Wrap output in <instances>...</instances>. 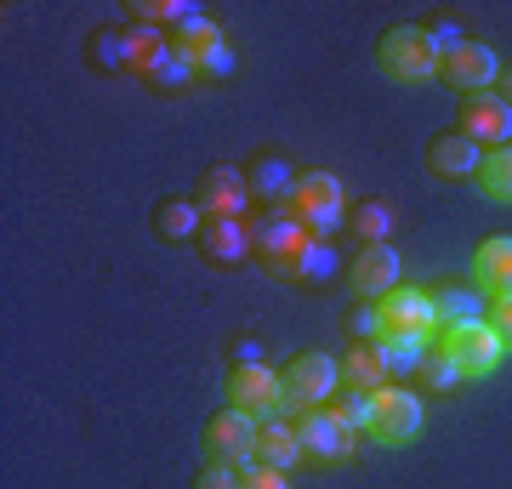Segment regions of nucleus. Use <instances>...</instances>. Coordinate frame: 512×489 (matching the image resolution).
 Returning a JSON list of instances; mask_svg holds the SVG:
<instances>
[{
    "label": "nucleus",
    "instance_id": "obj_18",
    "mask_svg": "<svg viewBox=\"0 0 512 489\" xmlns=\"http://www.w3.org/2000/svg\"><path fill=\"white\" fill-rule=\"evenodd\" d=\"M427 296H433V313H439V330L478 325V319L490 313V296H484L478 285H456V279H450V285H433Z\"/></svg>",
    "mask_w": 512,
    "mask_h": 489
},
{
    "label": "nucleus",
    "instance_id": "obj_11",
    "mask_svg": "<svg viewBox=\"0 0 512 489\" xmlns=\"http://www.w3.org/2000/svg\"><path fill=\"white\" fill-rule=\"evenodd\" d=\"M370 433H376V444H410L421 433V393H410V387H382L376 393Z\"/></svg>",
    "mask_w": 512,
    "mask_h": 489
},
{
    "label": "nucleus",
    "instance_id": "obj_35",
    "mask_svg": "<svg viewBox=\"0 0 512 489\" xmlns=\"http://www.w3.org/2000/svg\"><path fill=\"white\" fill-rule=\"evenodd\" d=\"M348 330H353V342L376 347V342L387 336V313H382V302H359V308H353V319H348Z\"/></svg>",
    "mask_w": 512,
    "mask_h": 489
},
{
    "label": "nucleus",
    "instance_id": "obj_21",
    "mask_svg": "<svg viewBox=\"0 0 512 489\" xmlns=\"http://www.w3.org/2000/svg\"><path fill=\"white\" fill-rule=\"evenodd\" d=\"M382 313H387V330H439V313H433V296L427 290H387L382 296Z\"/></svg>",
    "mask_w": 512,
    "mask_h": 489
},
{
    "label": "nucleus",
    "instance_id": "obj_38",
    "mask_svg": "<svg viewBox=\"0 0 512 489\" xmlns=\"http://www.w3.org/2000/svg\"><path fill=\"white\" fill-rule=\"evenodd\" d=\"M484 319H490V330L501 336V347L512 353V302H490V313H484Z\"/></svg>",
    "mask_w": 512,
    "mask_h": 489
},
{
    "label": "nucleus",
    "instance_id": "obj_17",
    "mask_svg": "<svg viewBox=\"0 0 512 489\" xmlns=\"http://www.w3.org/2000/svg\"><path fill=\"white\" fill-rule=\"evenodd\" d=\"M296 177H302V171H296V165L285 160V154H274V148H268V154H256V160L245 165V182H251V200H268V211H274V205H291Z\"/></svg>",
    "mask_w": 512,
    "mask_h": 489
},
{
    "label": "nucleus",
    "instance_id": "obj_3",
    "mask_svg": "<svg viewBox=\"0 0 512 489\" xmlns=\"http://www.w3.org/2000/svg\"><path fill=\"white\" fill-rule=\"evenodd\" d=\"M251 245L274 279H296V262L308 251V228L291 217V205H274L268 217H251Z\"/></svg>",
    "mask_w": 512,
    "mask_h": 489
},
{
    "label": "nucleus",
    "instance_id": "obj_20",
    "mask_svg": "<svg viewBox=\"0 0 512 489\" xmlns=\"http://www.w3.org/2000/svg\"><path fill=\"white\" fill-rule=\"evenodd\" d=\"M376 353H382L387 376H416L421 359L433 353V330H387L382 342H376Z\"/></svg>",
    "mask_w": 512,
    "mask_h": 489
},
{
    "label": "nucleus",
    "instance_id": "obj_31",
    "mask_svg": "<svg viewBox=\"0 0 512 489\" xmlns=\"http://www.w3.org/2000/svg\"><path fill=\"white\" fill-rule=\"evenodd\" d=\"M421 387H427V393H450V387H461V364L450 359V353H444V347H433V353H427V359H421Z\"/></svg>",
    "mask_w": 512,
    "mask_h": 489
},
{
    "label": "nucleus",
    "instance_id": "obj_33",
    "mask_svg": "<svg viewBox=\"0 0 512 489\" xmlns=\"http://www.w3.org/2000/svg\"><path fill=\"white\" fill-rule=\"evenodd\" d=\"M86 57H92L97 69H126V29H92Z\"/></svg>",
    "mask_w": 512,
    "mask_h": 489
},
{
    "label": "nucleus",
    "instance_id": "obj_6",
    "mask_svg": "<svg viewBox=\"0 0 512 489\" xmlns=\"http://www.w3.org/2000/svg\"><path fill=\"white\" fill-rule=\"evenodd\" d=\"M256 433H262V421L228 404V410H217V416L205 421V455H211V461H222V467L245 472L256 461Z\"/></svg>",
    "mask_w": 512,
    "mask_h": 489
},
{
    "label": "nucleus",
    "instance_id": "obj_14",
    "mask_svg": "<svg viewBox=\"0 0 512 489\" xmlns=\"http://www.w3.org/2000/svg\"><path fill=\"white\" fill-rule=\"evenodd\" d=\"M348 285L359 302H382L387 290H399V251L393 245H365V251L353 256Z\"/></svg>",
    "mask_w": 512,
    "mask_h": 489
},
{
    "label": "nucleus",
    "instance_id": "obj_23",
    "mask_svg": "<svg viewBox=\"0 0 512 489\" xmlns=\"http://www.w3.org/2000/svg\"><path fill=\"white\" fill-rule=\"evenodd\" d=\"M342 387H353V393H382L387 387V364L376 347L365 342H353V353L342 359Z\"/></svg>",
    "mask_w": 512,
    "mask_h": 489
},
{
    "label": "nucleus",
    "instance_id": "obj_22",
    "mask_svg": "<svg viewBox=\"0 0 512 489\" xmlns=\"http://www.w3.org/2000/svg\"><path fill=\"white\" fill-rule=\"evenodd\" d=\"M165 52H171V35H165V29H148V23H131L126 29V74L148 80Z\"/></svg>",
    "mask_w": 512,
    "mask_h": 489
},
{
    "label": "nucleus",
    "instance_id": "obj_41",
    "mask_svg": "<svg viewBox=\"0 0 512 489\" xmlns=\"http://www.w3.org/2000/svg\"><path fill=\"white\" fill-rule=\"evenodd\" d=\"M490 302H512V273H507V279H501V285L490 290Z\"/></svg>",
    "mask_w": 512,
    "mask_h": 489
},
{
    "label": "nucleus",
    "instance_id": "obj_40",
    "mask_svg": "<svg viewBox=\"0 0 512 489\" xmlns=\"http://www.w3.org/2000/svg\"><path fill=\"white\" fill-rule=\"evenodd\" d=\"M495 97L512 109V69H501V80H495Z\"/></svg>",
    "mask_w": 512,
    "mask_h": 489
},
{
    "label": "nucleus",
    "instance_id": "obj_2",
    "mask_svg": "<svg viewBox=\"0 0 512 489\" xmlns=\"http://www.w3.org/2000/svg\"><path fill=\"white\" fill-rule=\"evenodd\" d=\"M376 69H382L387 80H399V86H421V80H439V52L427 46L421 23H399V29H387L382 46H376Z\"/></svg>",
    "mask_w": 512,
    "mask_h": 489
},
{
    "label": "nucleus",
    "instance_id": "obj_4",
    "mask_svg": "<svg viewBox=\"0 0 512 489\" xmlns=\"http://www.w3.org/2000/svg\"><path fill=\"white\" fill-rule=\"evenodd\" d=\"M342 393V364H330V353H296L285 364V410H325Z\"/></svg>",
    "mask_w": 512,
    "mask_h": 489
},
{
    "label": "nucleus",
    "instance_id": "obj_15",
    "mask_svg": "<svg viewBox=\"0 0 512 489\" xmlns=\"http://www.w3.org/2000/svg\"><path fill=\"white\" fill-rule=\"evenodd\" d=\"M478 165H484V148L473 137H461V131H444V137L427 143V171L439 182H467L478 177Z\"/></svg>",
    "mask_w": 512,
    "mask_h": 489
},
{
    "label": "nucleus",
    "instance_id": "obj_16",
    "mask_svg": "<svg viewBox=\"0 0 512 489\" xmlns=\"http://www.w3.org/2000/svg\"><path fill=\"white\" fill-rule=\"evenodd\" d=\"M200 251H205V262H217V268H239V262L256 251V245H251V217L205 222V228H200Z\"/></svg>",
    "mask_w": 512,
    "mask_h": 489
},
{
    "label": "nucleus",
    "instance_id": "obj_7",
    "mask_svg": "<svg viewBox=\"0 0 512 489\" xmlns=\"http://www.w3.org/2000/svg\"><path fill=\"white\" fill-rule=\"evenodd\" d=\"M444 353L461 364V376L478 381V376H495L501 370V359H507V347H501V336L490 330V319H478V325H456L444 330Z\"/></svg>",
    "mask_w": 512,
    "mask_h": 489
},
{
    "label": "nucleus",
    "instance_id": "obj_25",
    "mask_svg": "<svg viewBox=\"0 0 512 489\" xmlns=\"http://www.w3.org/2000/svg\"><path fill=\"white\" fill-rule=\"evenodd\" d=\"M131 18L148 23V29H165V35H177L183 23L205 18V12L194 6V0H137V6H131Z\"/></svg>",
    "mask_w": 512,
    "mask_h": 489
},
{
    "label": "nucleus",
    "instance_id": "obj_10",
    "mask_svg": "<svg viewBox=\"0 0 512 489\" xmlns=\"http://www.w3.org/2000/svg\"><path fill=\"white\" fill-rule=\"evenodd\" d=\"M456 126H461V137H473L478 148H507L512 143V109L495 97V91H473V97H461Z\"/></svg>",
    "mask_w": 512,
    "mask_h": 489
},
{
    "label": "nucleus",
    "instance_id": "obj_13",
    "mask_svg": "<svg viewBox=\"0 0 512 489\" xmlns=\"http://www.w3.org/2000/svg\"><path fill=\"white\" fill-rule=\"evenodd\" d=\"M444 86H456L461 97H473V91H495V80H501V57L484 46V40H467L450 63L439 69Z\"/></svg>",
    "mask_w": 512,
    "mask_h": 489
},
{
    "label": "nucleus",
    "instance_id": "obj_24",
    "mask_svg": "<svg viewBox=\"0 0 512 489\" xmlns=\"http://www.w3.org/2000/svg\"><path fill=\"white\" fill-rule=\"evenodd\" d=\"M507 273H512V234H495V239H484V245L473 251V285L484 290V296H490V290L501 285Z\"/></svg>",
    "mask_w": 512,
    "mask_h": 489
},
{
    "label": "nucleus",
    "instance_id": "obj_26",
    "mask_svg": "<svg viewBox=\"0 0 512 489\" xmlns=\"http://www.w3.org/2000/svg\"><path fill=\"white\" fill-rule=\"evenodd\" d=\"M478 194L495 205H512V143L507 148H484V165H478Z\"/></svg>",
    "mask_w": 512,
    "mask_h": 489
},
{
    "label": "nucleus",
    "instance_id": "obj_9",
    "mask_svg": "<svg viewBox=\"0 0 512 489\" xmlns=\"http://www.w3.org/2000/svg\"><path fill=\"white\" fill-rule=\"evenodd\" d=\"M171 46L194 63V74L200 80H228L234 74V52H228V35H222L211 18H194V23H183L177 35H171Z\"/></svg>",
    "mask_w": 512,
    "mask_h": 489
},
{
    "label": "nucleus",
    "instance_id": "obj_37",
    "mask_svg": "<svg viewBox=\"0 0 512 489\" xmlns=\"http://www.w3.org/2000/svg\"><path fill=\"white\" fill-rule=\"evenodd\" d=\"M194 489H239V467H222V461H211V467L194 478Z\"/></svg>",
    "mask_w": 512,
    "mask_h": 489
},
{
    "label": "nucleus",
    "instance_id": "obj_34",
    "mask_svg": "<svg viewBox=\"0 0 512 489\" xmlns=\"http://www.w3.org/2000/svg\"><path fill=\"white\" fill-rule=\"evenodd\" d=\"M421 35H427V46L439 52V69L461 52V46H467V35H461V23H456V18H427V23H421Z\"/></svg>",
    "mask_w": 512,
    "mask_h": 489
},
{
    "label": "nucleus",
    "instance_id": "obj_8",
    "mask_svg": "<svg viewBox=\"0 0 512 489\" xmlns=\"http://www.w3.org/2000/svg\"><path fill=\"white\" fill-rule=\"evenodd\" d=\"M194 205H200L205 222L222 217H251V182H245V165H211L194 188Z\"/></svg>",
    "mask_w": 512,
    "mask_h": 489
},
{
    "label": "nucleus",
    "instance_id": "obj_39",
    "mask_svg": "<svg viewBox=\"0 0 512 489\" xmlns=\"http://www.w3.org/2000/svg\"><path fill=\"white\" fill-rule=\"evenodd\" d=\"M234 364H262V347H256V342H234Z\"/></svg>",
    "mask_w": 512,
    "mask_h": 489
},
{
    "label": "nucleus",
    "instance_id": "obj_30",
    "mask_svg": "<svg viewBox=\"0 0 512 489\" xmlns=\"http://www.w3.org/2000/svg\"><path fill=\"white\" fill-rule=\"evenodd\" d=\"M296 279H302V285H330V279H336V245H330V239H308V251L296 262Z\"/></svg>",
    "mask_w": 512,
    "mask_h": 489
},
{
    "label": "nucleus",
    "instance_id": "obj_12",
    "mask_svg": "<svg viewBox=\"0 0 512 489\" xmlns=\"http://www.w3.org/2000/svg\"><path fill=\"white\" fill-rule=\"evenodd\" d=\"M296 438H302V455L308 461H348L359 433H348L330 410H302L296 416Z\"/></svg>",
    "mask_w": 512,
    "mask_h": 489
},
{
    "label": "nucleus",
    "instance_id": "obj_19",
    "mask_svg": "<svg viewBox=\"0 0 512 489\" xmlns=\"http://www.w3.org/2000/svg\"><path fill=\"white\" fill-rule=\"evenodd\" d=\"M256 461L274 467V472H291L296 461H308V455H302V438H296V421H285V416L262 421V433H256Z\"/></svg>",
    "mask_w": 512,
    "mask_h": 489
},
{
    "label": "nucleus",
    "instance_id": "obj_28",
    "mask_svg": "<svg viewBox=\"0 0 512 489\" xmlns=\"http://www.w3.org/2000/svg\"><path fill=\"white\" fill-rule=\"evenodd\" d=\"M325 410L342 421L348 433H370V416H376V393H353V387H342V393H336Z\"/></svg>",
    "mask_w": 512,
    "mask_h": 489
},
{
    "label": "nucleus",
    "instance_id": "obj_36",
    "mask_svg": "<svg viewBox=\"0 0 512 489\" xmlns=\"http://www.w3.org/2000/svg\"><path fill=\"white\" fill-rule=\"evenodd\" d=\"M239 489H291V472H274V467H262V461H251V467L239 472Z\"/></svg>",
    "mask_w": 512,
    "mask_h": 489
},
{
    "label": "nucleus",
    "instance_id": "obj_32",
    "mask_svg": "<svg viewBox=\"0 0 512 489\" xmlns=\"http://www.w3.org/2000/svg\"><path fill=\"white\" fill-rule=\"evenodd\" d=\"M194 80H200V74H194V63H188L177 46L154 63V74H148V86H154V91H183V86H194Z\"/></svg>",
    "mask_w": 512,
    "mask_h": 489
},
{
    "label": "nucleus",
    "instance_id": "obj_5",
    "mask_svg": "<svg viewBox=\"0 0 512 489\" xmlns=\"http://www.w3.org/2000/svg\"><path fill=\"white\" fill-rule=\"evenodd\" d=\"M228 404L256 421L285 416V376L268 370V364H234L228 370Z\"/></svg>",
    "mask_w": 512,
    "mask_h": 489
},
{
    "label": "nucleus",
    "instance_id": "obj_29",
    "mask_svg": "<svg viewBox=\"0 0 512 489\" xmlns=\"http://www.w3.org/2000/svg\"><path fill=\"white\" fill-rule=\"evenodd\" d=\"M348 222H353V234L365 239V245H387V234H393V222L399 217H393V205L387 200H365Z\"/></svg>",
    "mask_w": 512,
    "mask_h": 489
},
{
    "label": "nucleus",
    "instance_id": "obj_1",
    "mask_svg": "<svg viewBox=\"0 0 512 489\" xmlns=\"http://www.w3.org/2000/svg\"><path fill=\"white\" fill-rule=\"evenodd\" d=\"M291 217L308 228V239H336V228L348 222V194L336 171H302L291 188Z\"/></svg>",
    "mask_w": 512,
    "mask_h": 489
},
{
    "label": "nucleus",
    "instance_id": "obj_27",
    "mask_svg": "<svg viewBox=\"0 0 512 489\" xmlns=\"http://www.w3.org/2000/svg\"><path fill=\"white\" fill-rule=\"evenodd\" d=\"M154 228H160L165 239H194L205 228V217H200L194 200H165L160 211H154Z\"/></svg>",
    "mask_w": 512,
    "mask_h": 489
}]
</instances>
